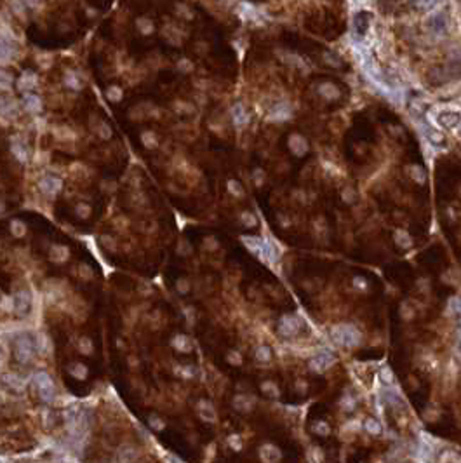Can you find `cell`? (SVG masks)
I'll list each match as a JSON object with an SVG mask.
<instances>
[{
	"label": "cell",
	"mask_w": 461,
	"mask_h": 463,
	"mask_svg": "<svg viewBox=\"0 0 461 463\" xmlns=\"http://www.w3.org/2000/svg\"><path fill=\"white\" fill-rule=\"evenodd\" d=\"M331 338L343 347H355L360 343L362 334L352 324H339L331 329Z\"/></svg>",
	"instance_id": "6da1fadb"
},
{
	"label": "cell",
	"mask_w": 461,
	"mask_h": 463,
	"mask_svg": "<svg viewBox=\"0 0 461 463\" xmlns=\"http://www.w3.org/2000/svg\"><path fill=\"white\" fill-rule=\"evenodd\" d=\"M35 343L30 336L23 334V336H18L14 340V357H16L18 362L21 364H28L34 360L35 357Z\"/></svg>",
	"instance_id": "7a4b0ae2"
},
{
	"label": "cell",
	"mask_w": 461,
	"mask_h": 463,
	"mask_svg": "<svg viewBox=\"0 0 461 463\" xmlns=\"http://www.w3.org/2000/svg\"><path fill=\"white\" fill-rule=\"evenodd\" d=\"M34 381H35L37 390H39L40 399L47 404L53 402L54 400V381H53V378H51V374L46 373V371H39V373H35Z\"/></svg>",
	"instance_id": "3957f363"
},
{
	"label": "cell",
	"mask_w": 461,
	"mask_h": 463,
	"mask_svg": "<svg viewBox=\"0 0 461 463\" xmlns=\"http://www.w3.org/2000/svg\"><path fill=\"white\" fill-rule=\"evenodd\" d=\"M426 25L435 35H444L447 32V16L442 11H437V13L430 14Z\"/></svg>",
	"instance_id": "277c9868"
},
{
	"label": "cell",
	"mask_w": 461,
	"mask_h": 463,
	"mask_svg": "<svg viewBox=\"0 0 461 463\" xmlns=\"http://www.w3.org/2000/svg\"><path fill=\"white\" fill-rule=\"evenodd\" d=\"M61 187H63V181L58 176H46V178H42L39 183L40 192H42L44 195H49V197L56 195V193L61 190Z\"/></svg>",
	"instance_id": "5b68a950"
},
{
	"label": "cell",
	"mask_w": 461,
	"mask_h": 463,
	"mask_svg": "<svg viewBox=\"0 0 461 463\" xmlns=\"http://www.w3.org/2000/svg\"><path fill=\"white\" fill-rule=\"evenodd\" d=\"M334 362H336V357L332 355L331 352H322L310 360V367H312L313 371H317V373H322V371H325L327 367H331Z\"/></svg>",
	"instance_id": "8992f818"
},
{
	"label": "cell",
	"mask_w": 461,
	"mask_h": 463,
	"mask_svg": "<svg viewBox=\"0 0 461 463\" xmlns=\"http://www.w3.org/2000/svg\"><path fill=\"white\" fill-rule=\"evenodd\" d=\"M437 124L440 127H444V129H452V127H456L458 124L461 122V115L458 112H452V110H442L437 114Z\"/></svg>",
	"instance_id": "52a82bcc"
},
{
	"label": "cell",
	"mask_w": 461,
	"mask_h": 463,
	"mask_svg": "<svg viewBox=\"0 0 461 463\" xmlns=\"http://www.w3.org/2000/svg\"><path fill=\"white\" fill-rule=\"evenodd\" d=\"M298 329H299V320L296 319L294 315H284L282 319H280V326H279L280 334H284V336H292Z\"/></svg>",
	"instance_id": "ba28073f"
},
{
	"label": "cell",
	"mask_w": 461,
	"mask_h": 463,
	"mask_svg": "<svg viewBox=\"0 0 461 463\" xmlns=\"http://www.w3.org/2000/svg\"><path fill=\"white\" fill-rule=\"evenodd\" d=\"M14 54H16V49L13 46V40L0 35V63L11 61L14 58Z\"/></svg>",
	"instance_id": "9c48e42d"
},
{
	"label": "cell",
	"mask_w": 461,
	"mask_h": 463,
	"mask_svg": "<svg viewBox=\"0 0 461 463\" xmlns=\"http://www.w3.org/2000/svg\"><path fill=\"white\" fill-rule=\"evenodd\" d=\"M20 108H18V103L11 98H2L0 96V117H6V119H13V117L18 115Z\"/></svg>",
	"instance_id": "30bf717a"
},
{
	"label": "cell",
	"mask_w": 461,
	"mask_h": 463,
	"mask_svg": "<svg viewBox=\"0 0 461 463\" xmlns=\"http://www.w3.org/2000/svg\"><path fill=\"white\" fill-rule=\"evenodd\" d=\"M246 247H249V251H252L254 254H258L261 260H265V240L258 239V237H242Z\"/></svg>",
	"instance_id": "8fae6325"
},
{
	"label": "cell",
	"mask_w": 461,
	"mask_h": 463,
	"mask_svg": "<svg viewBox=\"0 0 461 463\" xmlns=\"http://www.w3.org/2000/svg\"><path fill=\"white\" fill-rule=\"evenodd\" d=\"M32 307V298H30V293H27V291H20V293H16V296H14V308H16L18 313H27L28 310Z\"/></svg>",
	"instance_id": "7c38bea8"
},
{
	"label": "cell",
	"mask_w": 461,
	"mask_h": 463,
	"mask_svg": "<svg viewBox=\"0 0 461 463\" xmlns=\"http://www.w3.org/2000/svg\"><path fill=\"white\" fill-rule=\"evenodd\" d=\"M369 30V16L365 13H357L353 16V32L358 37H364Z\"/></svg>",
	"instance_id": "4fadbf2b"
},
{
	"label": "cell",
	"mask_w": 461,
	"mask_h": 463,
	"mask_svg": "<svg viewBox=\"0 0 461 463\" xmlns=\"http://www.w3.org/2000/svg\"><path fill=\"white\" fill-rule=\"evenodd\" d=\"M289 147H291V150L294 152L296 155H303L308 150V145H306L305 138L299 136V134H292V136L289 138Z\"/></svg>",
	"instance_id": "5bb4252c"
},
{
	"label": "cell",
	"mask_w": 461,
	"mask_h": 463,
	"mask_svg": "<svg viewBox=\"0 0 461 463\" xmlns=\"http://www.w3.org/2000/svg\"><path fill=\"white\" fill-rule=\"evenodd\" d=\"M197 411H199L200 418H202L204 421H214L216 420V413H214L213 406H211V402H207V400H199V404H197Z\"/></svg>",
	"instance_id": "9a60e30c"
},
{
	"label": "cell",
	"mask_w": 461,
	"mask_h": 463,
	"mask_svg": "<svg viewBox=\"0 0 461 463\" xmlns=\"http://www.w3.org/2000/svg\"><path fill=\"white\" fill-rule=\"evenodd\" d=\"M25 108H27L28 112H32V114H39L40 110H42V101H40V98L37 96V94H30V93H25Z\"/></svg>",
	"instance_id": "2e32d148"
},
{
	"label": "cell",
	"mask_w": 461,
	"mask_h": 463,
	"mask_svg": "<svg viewBox=\"0 0 461 463\" xmlns=\"http://www.w3.org/2000/svg\"><path fill=\"white\" fill-rule=\"evenodd\" d=\"M37 86V75L35 74H32V72H27V74H23L20 77V80H18V87H20V91H30V89H34V87Z\"/></svg>",
	"instance_id": "e0dca14e"
},
{
	"label": "cell",
	"mask_w": 461,
	"mask_h": 463,
	"mask_svg": "<svg viewBox=\"0 0 461 463\" xmlns=\"http://www.w3.org/2000/svg\"><path fill=\"white\" fill-rule=\"evenodd\" d=\"M232 117H233V122H235V126H244V124H247V120H249V115H247L246 108H244V105H240V103L233 105Z\"/></svg>",
	"instance_id": "ac0fdd59"
},
{
	"label": "cell",
	"mask_w": 461,
	"mask_h": 463,
	"mask_svg": "<svg viewBox=\"0 0 461 463\" xmlns=\"http://www.w3.org/2000/svg\"><path fill=\"white\" fill-rule=\"evenodd\" d=\"M289 115H291V110H289V107L285 103H279L275 108H272V112L268 114L270 120H284V119H289Z\"/></svg>",
	"instance_id": "d6986e66"
},
{
	"label": "cell",
	"mask_w": 461,
	"mask_h": 463,
	"mask_svg": "<svg viewBox=\"0 0 461 463\" xmlns=\"http://www.w3.org/2000/svg\"><path fill=\"white\" fill-rule=\"evenodd\" d=\"M2 381L6 383L7 386H11L13 390H16V392H21V390L25 388V381L20 380V378L16 376V374H4L2 376Z\"/></svg>",
	"instance_id": "ffe728a7"
},
{
	"label": "cell",
	"mask_w": 461,
	"mask_h": 463,
	"mask_svg": "<svg viewBox=\"0 0 461 463\" xmlns=\"http://www.w3.org/2000/svg\"><path fill=\"white\" fill-rule=\"evenodd\" d=\"M261 458L265 461H275L280 458V453L275 446H263L261 447Z\"/></svg>",
	"instance_id": "44dd1931"
},
{
	"label": "cell",
	"mask_w": 461,
	"mask_h": 463,
	"mask_svg": "<svg viewBox=\"0 0 461 463\" xmlns=\"http://www.w3.org/2000/svg\"><path fill=\"white\" fill-rule=\"evenodd\" d=\"M138 451L134 447H122L119 451V461H136Z\"/></svg>",
	"instance_id": "7402d4cb"
},
{
	"label": "cell",
	"mask_w": 461,
	"mask_h": 463,
	"mask_svg": "<svg viewBox=\"0 0 461 463\" xmlns=\"http://www.w3.org/2000/svg\"><path fill=\"white\" fill-rule=\"evenodd\" d=\"M173 347L176 348V350H179V352H190L193 347H192V343H190V340L186 336H176L173 340Z\"/></svg>",
	"instance_id": "603a6c76"
},
{
	"label": "cell",
	"mask_w": 461,
	"mask_h": 463,
	"mask_svg": "<svg viewBox=\"0 0 461 463\" xmlns=\"http://www.w3.org/2000/svg\"><path fill=\"white\" fill-rule=\"evenodd\" d=\"M11 150H13V154L18 157V159L21 160V162H25V160L28 159V152L27 148L23 147L21 143H18V140L13 141V145H11Z\"/></svg>",
	"instance_id": "cb8c5ba5"
},
{
	"label": "cell",
	"mask_w": 461,
	"mask_h": 463,
	"mask_svg": "<svg viewBox=\"0 0 461 463\" xmlns=\"http://www.w3.org/2000/svg\"><path fill=\"white\" fill-rule=\"evenodd\" d=\"M233 404H235V407L239 411H249L252 407V399H249L246 395H237Z\"/></svg>",
	"instance_id": "d4e9b609"
},
{
	"label": "cell",
	"mask_w": 461,
	"mask_h": 463,
	"mask_svg": "<svg viewBox=\"0 0 461 463\" xmlns=\"http://www.w3.org/2000/svg\"><path fill=\"white\" fill-rule=\"evenodd\" d=\"M51 254H53L54 261H65L68 258V249L65 246H53Z\"/></svg>",
	"instance_id": "484cf974"
},
{
	"label": "cell",
	"mask_w": 461,
	"mask_h": 463,
	"mask_svg": "<svg viewBox=\"0 0 461 463\" xmlns=\"http://www.w3.org/2000/svg\"><path fill=\"white\" fill-rule=\"evenodd\" d=\"M319 93L322 94L324 98H327V100H334V98H338V89H336L332 84H324V86H320Z\"/></svg>",
	"instance_id": "4316f807"
},
{
	"label": "cell",
	"mask_w": 461,
	"mask_h": 463,
	"mask_svg": "<svg viewBox=\"0 0 461 463\" xmlns=\"http://www.w3.org/2000/svg\"><path fill=\"white\" fill-rule=\"evenodd\" d=\"M68 371H70V374L73 378H77V380H84V378L87 376V367L84 366V364H73Z\"/></svg>",
	"instance_id": "83f0119b"
},
{
	"label": "cell",
	"mask_w": 461,
	"mask_h": 463,
	"mask_svg": "<svg viewBox=\"0 0 461 463\" xmlns=\"http://www.w3.org/2000/svg\"><path fill=\"white\" fill-rule=\"evenodd\" d=\"M11 232L14 233L16 237H23L27 233V228H25V223L20 220H13L11 221Z\"/></svg>",
	"instance_id": "f1b7e54d"
},
{
	"label": "cell",
	"mask_w": 461,
	"mask_h": 463,
	"mask_svg": "<svg viewBox=\"0 0 461 463\" xmlns=\"http://www.w3.org/2000/svg\"><path fill=\"white\" fill-rule=\"evenodd\" d=\"M13 87V77L6 70H0V89L9 91Z\"/></svg>",
	"instance_id": "f546056e"
},
{
	"label": "cell",
	"mask_w": 461,
	"mask_h": 463,
	"mask_svg": "<svg viewBox=\"0 0 461 463\" xmlns=\"http://www.w3.org/2000/svg\"><path fill=\"white\" fill-rule=\"evenodd\" d=\"M240 14H242L246 20H256L258 14H256V9L249 4H240Z\"/></svg>",
	"instance_id": "4dcf8cb0"
},
{
	"label": "cell",
	"mask_w": 461,
	"mask_h": 463,
	"mask_svg": "<svg viewBox=\"0 0 461 463\" xmlns=\"http://www.w3.org/2000/svg\"><path fill=\"white\" fill-rule=\"evenodd\" d=\"M426 138L430 140V143L433 145H442L444 143V134L438 133V131H425Z\"/></svg>",
	"instance_id": "1f68e13d"
},
{
	"label": "cell",
	"mask_w": 461,
	"mask_h": 463,
	"mask_svg": "<svg viewBox=\"0 0 461 463\" xmlns=\"http://www.w3.org/2000/svg\"><path fill=\"white\" fill-rule=\"evenodd\" d=\"M141 141H143V145H145V147H148V148L157 147V138H155V134H152L150 131H146V133L141 134Z\"/></svg>",
	"instance_id": "d6a6232c"
},
{
	"label": "cell",
	"mask_w": 461,
	"mask_h": 463,
	"mask_svg": "<svg viewBox=\"0 0 461 463\" xmlns=\"http://www.w3.org/2000/svg\"><path fill=\"white\" fill-rule=\"evenodd\" d=\"M270 357H272V352H270L268 347H259L256 350V359L261 360V362H268Z\"/></svg>",
	"instance_id": "836d02e7"
},
{
	"label": "cell",
	"mask_w": 461,
	"mask_h": 463,
	"mask_svg": "<svg viewBox=\"0 0 461 463\" xmlns=\"http://www.w3.org/2000/svg\"><path fill=\"white\" fill-rule=\"evenodd\" d=\"M364 426H365V430H367L369 433H374V435H376V433L381 432V425H379V421L372 420V418H371V420L365 421Z\"/></svg>",
	"instance_id": "e575fe53"
},
{
	"label": "cell",
	"mask_w": 461,
	"mask_h": 463,
	"mask_svg": "<svg viewBox=\"0 0 461 463\" xmlns=\"http://www.w3.org/2000/svg\"><path fill=\"white\" fill-rule=\"evenodd\" d=\"M67 86L68 87H72V89H75V91H79L80 89V80H79V77H77L73 72H70V74H67Z\"/></svg>",
	"instance_id": "d590c367"
},
{
	"label": "cell",
	"mask_w": 461,
	"mask_h": 463,
	"mask_svg": "<svg viewBox=\"0 0 461 463\" xmlns=\"http://www.w3.org/2000/svg\"><path fill=\"white\" fill-rule=\"evenodd\" d=\"M379 378H381V381L386 385L393 383V373L390 371V367H381V371H379Z\"/></svg>",
	"instance_id": "8d00e7d4"
},
{
	"label": "cell",
	"mask_w": 461,
	"mask_h": 463,
	"mask_svg": "<svg viewBox=\"0 0 461 463\" xmlns=\"http://www.w3.org/2000/svg\"><path fill=\"white\" fill-rule=\"evenodd\" d=\"M79 348L82 350V353H87V355H89V353L93 352V343H91L89 338H80Z\"/></svg>",
	"instance_id": "74e56055"
},
{
	"label": "cell",
	"mask_w": 461,
	"mask_h": 463,
	"mask_svg": "<svg viewBox=\"0 0 461 463\" xmlns=\"http://www.w3.org/2000/svg\"><path fill=\"white\" fill-rule=\"evenodd\" d=\"M447 308L451 313H459L461 312V298H451L447 303Z\"/></svg>",
	"instance_id": "f35d334b"
},
{
	"label": "cell",
	"mask_w": 461,
	"mask_h": 463,
	"mask_svg": "<svg viewBox=\"0 0 461 463\" xmlns=\"http://www.w3.org/2000/svg\"><path fill=\"white\" fill-rule=\"evenodd\" d=\"M438 0H416V7L421 11H430Z\"/></svg>",
	"instance_id": "ab89813d"
},
{
	"label": "cell",
	"mask_w": 461,
	"mask_h": 463,
	"mask_svg": "<svg viewBox=\"0 0 461 463\" xmlns=\"http://www.w3.org/2000/svg\"><path fill=\"white\" fill-rule=\"evenodd\" d=\"M228 190H230V193H233L235 197L242 195V188H240V185L237 183V181H233V180L228 181Z\"/></svg>",
	"instance_id": "60d3db41"
},
{
	"label": "cell",
	"mask_w": 461,
	"mask_h": 463,
	"mask_svg": "<svg viewBox=\"0 0 461 463\" xmlns=\"http://www.w3.org/2000/svg\"><path fill=\"white\" fill-rule=\"evenodd\" d=\"M108 98L112 101H119L120 98H122V91H120L119 87H110V89H108Z\"/></svg>",
	"instance_id": "b9f144b4"
},
{
	"label": "cell",
	"mask_w": 461,
	"mask_h": 463,
	"mask_svg": "<svg viewBox=\"0 0 461 463\" xmlns=\"http://www.w3.org/2000/svg\"><path fill=\"white\" fill-rule=\"evenodd\" d=\"M240 218H242V221L247 225V227H254V225H256V218L252 216V214H249V213H242V214H240Z\"/></svg>",
	"instance_id": "7bdbcfd3"
},
{
	"label": "cell",
	"mask_w": 461,
	"mask_h": 463,
	"mask_svg": "<svg viewBox=\"0 0 461 463\" xmlns=\"http://www.w3.org/2000/svg\"><path fill=\"white\" fill-rule=\"evenodd\" d=\"M110 134H112V131H110V127H108L105 122H101V124H100V136H101V138H105V140H108V138H110Z\"/></svg>",
	"instance_id": "ee69618b"
},
{
	"label": "cell",
	"mask_w": 461,
	"mask_h": 463,
	"mask_svg": "<svg viewBox=\"0 0 461 463\" xmlns=\"http://www.w3.org/2000/svg\"><path fill=\"white\" fill-rule=\"evenodd\" d=\"M89 213H91V207L87 206V204H79V206H77V214H79V216H87Z\"/></svg>",
	"instance_id": "f6af8a7d"
},
{
	"label": "cell",
	"mask_w": 461,
	"mask_h": 463,
	"mask_svg": "<svg viewBox=\"0 0 461 463\" xmlns=\"http://www.w3.org/2000/svg\"><path fill=\"white\" fill-rule=\"evenodd\" d=\"M150 425H152L155 430H162V428H164V421L160 420V418H157V416H152V418H150Z\"/></svg>",
	"instance_id": "bcb514c9"
},
{
	"label": "cell",
	"mask_w": 461,
	"mask_h": 463,
	"mask_svg": "<svg viewBox=\"0 0 461 463\" xmlns=\"http://www.w3.org/2000/svg\"><path fill=\"white\" fill-rule=\"evenodd\" d=\"M228 442H230V446H232L233 449H240V447H242V442L239 440V435H232L228 439Z\"/></svg>",
	"instance_id": "7dc6e473"
},
{
	"label": "cell",
	"mask_w": 461,
	"mask_h": 463,
	"mask_svg": "<svg viewBox=\"0 0 461 463\" xmlns=\"http://www.w3.org/2000/svg\"><path fill=\"white\" fill-rule=\"evenodd\" d=\"M27 7H32V9H37L39 6H42V0H21Z\"/></svg>",
	"instance_id": "c3c4849f"
},
{
	"label": "cell",
	"mask_w": 461,
	"mask_h": 463,
	"mask_svg": "<svg viewBox=\"0 0 461 463\" xmlns=\"http://www.w3.org/2000/svg\"><path fill=\"white\" fill-rule=\"evenodd\" d=\"M138 25H140V27H141V25H145V28H141L145 34H150V32L153 30V25L150 23V21H146V20H140V23H138Z\"/></svg>",
	"instance_id": "681fc988"
},
{
	"label": "cell",
	"mask_w": 461,
	"mask_h": 463,
	"mask_svg": "<svg viewBox=\"0 0 461 463\" xmlns=\"http://www.w3.org/2000/svg\"><path fill=\"white\" fill-rule=\"evenodd\" d=\"M313 430H315V432H319V433H327L329 432V426L327 425H322V423L320 425L317 423L315 426H313Z\"/></svg>",
	"instance_id": "f907efd6"
},
{
	"label": "cell",
	"mask_w": 461,
	"mask_h": 463,
	"mask_svg": "<svg viewBox=\"0 0 461 463\" xmlns=\"http://www.w3.org/2000/svg\"><path fill=\"white\" fill-rule=\"evenodd\" d=\"M263 390H265V392H272L273 395H277V388L272 383H263Z\"/></svg>",
	"instance_id": "816d5d0a"
},
{
	"label": "cell",
	"mask_w": 461,
	"mask_h": 463,
	"mask_svg": "<svg viewBox=\"0 0 461 463\" xmlns=\"http://www.w3.org/2000/svg\"><path fill=\"white\" fill-rule=\"evenodd\" d=\"M228 360H230V362H237V364H239L240 362V357L237 355V352H232L228 355Z\"/></svg>",
	"instance_id": "f5cc1de1"
},
{
	"label": "cell",
	"mask_w": 461,
	"mask_h": 463,
	"mask_svg": "<svg viewBox=\"0 0 461 463\" xmlns=\"http://www.w3.org/2000/svg\"><path fill=\"white\" fill-rule=\"evenodd\" d=\"M355 284H357L358 287H365V280L364 279H360V277H355V280H353Z\"/></svg>",
	"instance_id": "db71d44e"
},
{
	"label": "cell",
	"mask_w": 461,
	"mask_h": 463,
	"mask_svg": "<svg viewBox=\"0 0 461 463\" xmlns=\"http://www.w3.org/2000/svg\"><path fill=\"white\" fill-rule=\"evenodd\" d=\"M178 289H181L183 293H185V291H188V286H186V282H179L178 284Z\"/></svg>",
	"instance_id": "11a10c76"
},
{
	"label": "cell",
	"mask_w": 461,
	"mask_h": 463,
	"mask_svg": "<svg viewBox=\"0 0 461 463\" xmlns=\"http://www.w3.org/2000/svg\"><path fill=\"white\" fill-rule=\"evenodd\" d=\"M2 364H4V355H2V352H0V367H2Z\"/></svg>",
	"instance_id": "9f6ffc18"
},
{
	"label": "cell",
	"mask_w": 461,
	"mask_h": 463,
	"mask_svg": "<svg viewBox=\"0 0 461 463\" xmlns=\"http://www.w3.org/2000/svg\"><path fill=\"white\" fill-rule=\"evenodd\" d=\"M355 4H364V2H367V0H353Z\"/></svg>",
	"instance_id": "6f0895ef"
},
{
	"label": "cell",
	"mask_w": 461,
	"mask_h": 463,
	"mask_svg": "<svg viewBox=\"0 0 461 463\" xmlns=\"http://www.w3.org/2000/svg\"><path fill=\"white\" fill-rule=\"evenodd\" d=\"M2 211H4V202L0 200V213H2Z\"/></svg>",
	"instance_id": "680465c9"
},
{
	"label": "cell",
	"mask_w": 461,
	"mask_h": 463,
	"mask_svg": "<svg viewBox=\"0 0 461 463\" xmlns=\"http://www.w3.org/2000/svg\"><path fill=\"white\" fill-rule=\"evenodd\" d=\"M459 352H461V343H459ZM459 357H461V353H459Z\"/></svg>",
	"instance_id": "91938a15"
}]
</instances>
